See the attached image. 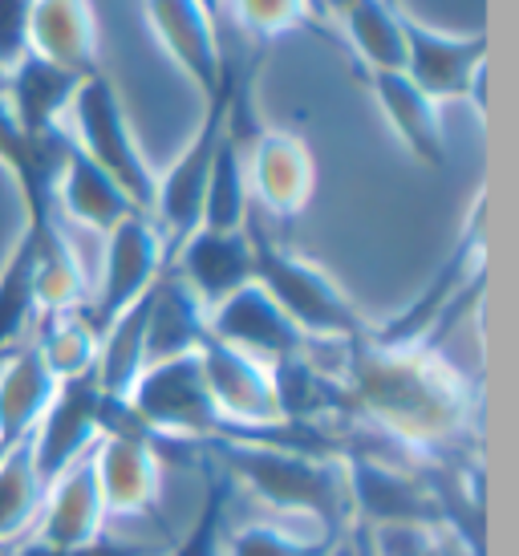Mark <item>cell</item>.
Instances as JSON below:
<instances>
[{
	"mask_svg": "<svg viewBox=\"0 0 519 556\" xmlns=\"http://www.w3.org/2000/svg\"><path fill=\"white\" fill-rule=\"evenodd\" d=\"M341 382L353 415L414 455H458L474 427V390L439 350H385L374 341L345 345Z\"/></svg>",
	"mask_w": 519,
	"mask_h": 556,
	"instance_id": "6da1fadb",
	"label": "cell"
},
{
	"mask_svg": "<svg viewBox=\"0 0 519 556\" xmlns=\"http://www.w3.org/2000/svg\"><path fill=\"white\" fill-rule=\"evenodd\" d=\"M207 459L219 467V476L236 479L280 520L305 525L308 532H321V536H341L350 528L341 459L292 447L280 439H256V434L215 439L207 443Z\"/></svg>",
	"mask_w": 519,
	"mask_h": 556,
	"instance_id": "7a4b0ae2",
	"label": "cell"
},
{
	"mask_svg": "<svg viewBox=\"0 0 519 556\" xmlns=\"http://www.w3.org/2000/svg\"><path fill=\"white\" fill-rule=\"evenodd\" d=\"M252 236V252H256V285L276 301V309L284 313L296 333L308 345H353V341L369 338V321L362 309L350 301V293L325 273L317 261H308L292 248L273 244L268 236Z\"/></svg>",
	"mask_w": 519,
	"mask_h": 556,
	"instance_id": "3957f363",
	"label": "cell"
},
{
	"mask_svg": "<svg viewBox=\"0 0 519 556\" xmlns=\"http://www.w3.org/2000/svg\"><path fill=\"white\" fill-rule=\"evenodd\" d=\"M65 118H69V139H74L77 151L123 187V195L135 203V212L151 216L154 167L147 163V155L138 151V139H135V130H130V118H126L118 86H114L102 70H98V74H86Z\"/></svg>",
	"mask_w": 519,
	"mask_h": 556,
	"instance_id": "277c9868",
	"label": "cell"
},
{
	"mask_svg": "<svg viewBox=\"0 0 519 556\" xmlns=\"http://www.w3.org/2000/svg\"><path fill=\"white\" fill-rule=\"evenodd\" d=\"M126 406L151 431L154 443L163 439V443L207 447L215 439L231 434L224 415L215 410L212 390L203 382L199 350L183 357H167V362H151L126 394Z\"/></svg>",
	"mask_w": 519,
	"mask_h": 556,
	"instance_id": "5b68a950",
	"label": "cell"
},
{
	"mask_svg": "<svg viewBox=\"0 0 519 556\" xmlns=\"http://www.w3.org/2000/svg\"><path fill=\"white\" fill-rule=\"evenodd\" d=\"M231 93H236V78L228 74V81L219 86L215 98H207V110L199 118L195 135L187 139V147L170 159V167L163 175H154V203H151V219L159 236H163V248L167 256L183 244L187 236L199 228L203 219V195H207V179H212V163L215 151H219V139L228 130V110H231Z\"/></svg>",
	"mask_w": 519,
	"mask_h": 556,
	"instance_id": "8992f818",
	"label": "cell"
},
{
	"mask_svg": "<svg viewBox=\"0 0 519 556\" xmlns=\"http://www.w3.org/2000/svg\"><path fill=\"white\" fill-rule=\"evenodd\" d=\"M350 525L369 532H397V528H430L439 532V508L422 471L390 464L382 455H341Z\"/></svg>",
	"mask_w": 519,
	"mask_h": 556,
	"instance_id": "52a82bcc",
	"label": "cell"
},
{
	"mask_svg": "<svg viewBox=\"0 0 519 556\" xmlns=\"http://www.w3.org/2000/svg\"><path fill=\"white\" fill-rule=\"evenodd\" d=\"M406 65L402 74L430 102H471L488 114V37L483 33H443L406 16Z\"/></svg>",
	"mask_w": 519,
	"mask_h": 556,
	"instance_id": "ba28073f",
	"label": "cell"
},
{
	"mask_svg": "<svg viewBox=\"0 0 519 556\" xmlns=\"http://www.w3.org/2000/svg\"><path fill=\"white\" fill-rule=\"evenodd\" d=\"M163 268H167V248H163V236H159L151 216L135 212L123 224H114L106 232L102 280H98L93 305L81 309L86 321L102 333L118 313H126L135 301H142V296L151 293Z\"/></svg>",
	"mask_w": 519,
	"mask_h": 556,
	"instance_id": "9c48e42d",
	"label": "cell"
},
{
	"mask_svg": "<svg viewBox=\"0 0 519 556\" xmlns=\"http://www.w3.org/2000/svg\"><path fill=\"white\" fill-rule=\"evenodd\" d=\"M106 410L110 394L98 387L93 374L58 382V394H53L41 422L29 434L33 467H37L41 483L58 479L65 467H74L77 459L90 455L93 443L106 434Z\"/></svg>",
	"mask_w": 519,
	"mask_h": 556,
	"instance_id": "30bf717a",
	"label": "cell"
},
{
	"mask_svg": "<svg viewBox=\"0 0 519 556\" xmlns=\"http://www.w3.org/2000/svg\"><path fill=\"white\" fill-rule=\"evenodd\" d=\"M199 366H203V382L212 390L215 410L224 415L231 434H260L284 427L273 387V366L212 338L199 345Z\"/></svg>",
	"mask_w": 519,
	"mask_h": 556,
	"instance_id": "8fae6325",
	"label": "cell"
},
{
	"mask_svg": "<svg viewBox=\"0 0 519 556\" xmlns=\"http://www.w3.org/2000/svg\"><path fill=\"white\" fill-rule=\"evenodd\" d=\"M248 200L280 219L301 216L317 187V163L301 135L292 130H256L244 151Z\"/></svg>",
	"mask_w": 519,
	"mask_h": 556,
	"instance_id": "7c38bea8",
	"label": "cell"
},
{
	"mask_svg": "<svg viewBox=\"0 0 519 556\" xmlns=\"http://www.w3.org/2000/svg\"><path fill=\"white\" fill-rule=\"evenodd\" d=\"M142 13L159 49L183 70V78L203 93V102L215 98L231 74L219 49L215 16L203 13L199 0H142Z\"/></svg>",
	"mask_w": 519,
	"mask_h": 556,
	"instance_id": "4fadbf2b",
	"label": "cell"
},
{
	"mask_svg": "<svg viewBox=\"0 0 519 556\" xmlns=\"http://www.w3.org/2000/svg\"><path fill=\"white\" fill-rule=\"evenodd\" d=\"M207 338L256 357L264 366H276L284 357H296L308 350V341L296 333V325L276 309V301L260 289L256 280L207 313Z\"/></svg>",
	"mask_w": 519,
	"mask_h": 556,
	"instance_id": "5bb4252c",
	"label": "cell"
},
{
	"mask_svg": "<svg viewBox=\"0 0 519 556\" xmlns=\"http://www.w3.org/2000/svg\"><path fill=\"white\" fill-rule=\"evenodd\" d=\"M167 268L195 293V301L212 313L219 301L240 293L244 285L256 280V252L252 236L244 232H212L195 228L183 244L167 256Z\"/></svg>",
	"mask_w": 519,
	"mask_h": 556,
	"instance_id": "9a60e30c",
	"label": "cell"
},
{
	"mask_svg": "<svg viewBox=\"0 0 519 556\" xmlns=\"http://www.w3.org/2000/svg\"><path fill=\"white\" fill-rule=\"evenodd\" d=\"M106 504L98 492V476H93V459H77L74 467H65L58 479L46 483L41 495V511L37 525L25 541L49 544V548H77L90 544L106 532Z\"/></svg>",
	"mask_w": 519,
	"mask_h": 556,
	"instance_id": "2e32d148",
	"label": "cell"
},
{
	"mask_svg": "<svg viewBox=\"0 0 519 556\" xmlns=\"http://www.w3.org/2000/svg\"><path fill=\"white\" fill-rule=\"evenodd\" d=\"M98 492L106 516H154L159 508V479L163 451L154 439H98L90 451Z\"/></svg>",
	"mask_w": 519,
	"mask_h": 556,
	"instance_id": "e0dca14e",
	"label": "cell"
},
{
	"mask_svg": "<svg viewBox=\"0 0 519 556\" xmlns=\"http://www.w3.org/2000/svg\"><path fill=\"white\" fill-rule=\"evenodd\" d=\"M81 78L62 70V65L46 62L37 53H25L21 62L0 78V93L13 110L16 126L25 130L29 142H46L65 130V114L74 102Z\"/></svg>",
	"mask_w": 519,
	"mask_h": 556,
	"instance_id": "ac0fdd59",
	"label": "cell"
},
{
	"mask_svg": "<svg viewBox=\"0 0 519 556\" xmlns=\"http://www.w3.org/2000/svg\"><path fill=\"white\" fill-rule=\"evenodd\" d=\"M244 118H248V81H236L231 110H228V130H224L219 151H215L199 228H212V232H244L248 228L252 200H248L244 151H248V142L252 139L244 135Z\"/></svg>",
	"mask_w": 519,
	"mask_h": 556,
	"instance_id": "d6986e66",
	"label": "cell"
},
{
	"mask_svg": "<svg viewBox=\"0 0 519 556\" xmlns=\"http://www.w3.org/2000/svg\"><path fill=\"white\" fill-rule=\"evenodd\" d=\"M53 212H58V219L69 216L81 228L106 236L114 224L135 216V203L126 200L123 187L114 184L102 167H93L90 159L74 147V139L65 135L62 167L53 179Z\"/></svg>",
	"mask_w": 519,
	"mask_h": 556,
	"instance_id": "ffe728a7",
	"label": "cell"
},
{
	"mask_svg": "<svg viewBox=\"0 0 519 556\" xmlns=\"http://www.w3.org/2000/svg\"><path fill=\"white\" fill-rule=\"evenodd\" d=\"M29 53L77 78L98 74V16L90 0H33Z\"/></svg>",
	"mask_w": 519,
	"mask_h": 556,
	"instance_id": "44dd1931",
	"label": "cell"
},
{
	"mask_svg": "<svg viewBox=\"0 0 519 556\" xmlns=\"http://www.w3.org/2000/svg\"><path fill=\"white\" fill-rule=\"evenodd\" d=\"M374 102L382 110V118L397 135V142L410 151L414 163L422 167H446V135L439 118V102H430L402 70L394 74H369Z\"/></svg>",
	"mask_w": 519,
	"mask_h": 556,
	"instance_id": "7402d4cb",
	"label": "cell"
},
{
	"mask_svg": "<svg viewBox=\"0 0 519 556\" xmlns=\"http://www.w3.org/2000/svg\"><path fill=\"white\" fill-rule=\"evenodd\" d=\"M58 394V378L41 362L37 345L21 341L13 354L0 362V447L9 451L25 443L41 422L46 406Z\"/></svg>",
	"mask_w": 519,
	"mask_h": 556,
	"instance_id": "603a6c76",
	"label": "cell"
},
{
	"mask_svg": "<svg viewBox=\"0 0 519 556\" xmlns=\"http://www.w3.org/2000/svg\"><path fill=\"white\" fill-rule=\"evenodd\" d=\"M207 341V309L170 268L159 273L151 289V317H147V366L167 357L195 354Z\"/></svg>",
	"mask_w": 519,
	"mask_h": 556,
	"instance_id": "cb8c5ba5",
	"label": "cell"
},
{
	"mask_svg": "<svg viewBox=\"0 0 519 556\" xmlns=\"http://www.w3.org/2000/svg\"><path fill=\"white\" fill-rule=\"evenodd\" d=\"M29 228V224H21ZM37 236V252H33V301L37 313H81L86 305V268L77 261L74 244L65 240L62 219H49L41 228H29Z\"/></svg>",
	"mask_w": 519,
	"mask_h": 556,
	"instance_id": "d4e9b609",
	"label": "cell"
},
{
	"mask_svg": "<svg viewBox=\"0 0 519 556\" xmlns=\"http://www.w3.org/2000/svg\"><path fill=\"white\" fill-rule=\"evenodd\" d=\"M337 21L366 74H394L406 65V13L397 9V0H350Z\"/></svg>",
	"mask_w": 519,
	"mask_h": 556,
	"instance_id": "484cf974",
	"label": "cell"
},
{
	"mask_svg": "<svg viewBox=\"0 0 519 556\" xmlns=\"http://www.w3.org/2000/svg\"><path fill=\"white\" fill-rule=\"evenodd\" d=\"M147 317H151V293L135 301L126 313L98 333V362H93V378L106 390L110 399H126L138 374L147 370Z\"/></svg>",
	"mask_w": 519,
	"mask_h": 556,
	"instance_id": "4316f807",
	"label": "cell"
},
{
	"mask_svg": "<svg viewBox=\"0 0 519 556\" xmlns=\"http://www.w3.org/2000/svg\"><path fill=\"white\" fill-rule=\"evenodd\" d=\"M33 252H37V236L21 228L9 261L0 264V362L13 354L21 341L33 338L37 325V301H33Z\"/></svg>",
	"mask_w": 519,
	"mask_h": 556,
	"instance_id": "83f0119b",
	"label": "cell"
},
{
	"mask_svg": "<svg viewBox=\"0 0 519 556\" xmlns=\"http://www.w3.org/2000/svg\"><path fill=\"white\" fill-rule=\"evenodd\" d=\"M46 483L33 467L29 439L0 455V548H13L33 532Z\"/></svg>",
	"mask_w": 519,
	"mask_h": 556,
	"instance_id": "f1b7e54d",
	"label": "cell"
},
{
	"mask_svg": "<svg viewBox=\"0 0 519 556\" xmlns=\"http://www.w3.org/2000/svg\"><path fill=\"white\" fill-rule=\"evenodd\" d=\"M33 345H37V354H41V362H46L58 382L86 378V374H93V362H98V329L86 321V313L37 317Z\"/></svg>",
	"mask_w": 519,
	"mask_h": 556,
	"instance_id": "f546056e",
	"label": "cell"
},
{
	"mask_svg": "<svg viewBox=\"0 0 519 556\" xmlns=\"http://www.w3.org/2000/svg\"><path fill=\"white\" fill-rule=\"evenodd\" d=\"M333 541L337 536L292 532L289 525H244L224 541V556H329Z\"/></svg>",
	"mask_w": 519,
	"mask_h": 556,
	"instance_id": "4dcf8cb0",
	"label": "cell"
},
{
	"mask_svg": "<svg viewBox=\"0 0 519 556\" xmlns=\"http://www.w3.org/2000/svg\"><path fill=\"white\" fill-rule=\"evenodd\" d=\"M236 21L252 33L256 41H273L280 33L301 29L313 13V0H228Z\"/></svg>",
	"mask_w": 519,
	"mask_h": 556,
	"instance_id": "1f68e13d",
	"label": "cell"
},
{
	"mask_svg": "<svg viewBox=\"0 0 519 556\" xmlns=\"http://www.w3.org/2000/svg\"><path fill=\"white\" fill-rule=\"evenodd\" d=\"M33 0H0V78L29 53Z\"/></svg>",
	"mask_w": 519,
	"mask_h": 556,
	"instance_id": "d6a6232c",
	"label": "cell"
},
{
	"mask_svg": "<svg viewBox=\"0 0 519 556\" xmlns=\"http://www.w3.org/2000/svg\"><path fill=\"white\" fill-rule=\"evenodd\" d=\"M9 556H163L159 548H147V544H130V541H114V536H98L90 544H77V548H49V544L37 541H21L9 548Z\"/></svg>",
	"mask_w": 519,
	"mask_h": 556,
	"instance_id": "836d02e7",
	"label": "cell"
},
{
	"mask_svg": "<svg viewBox=\"0 0 519 556\" xmlns=\"http://www.w3.org/2000/svg\"><path fill=\"white\" fill-rule=\"evenodd\" d=\"M199 4H203V13L215 16V21H219V16H224V9H228V0H199Z\"/></svg>",
	"mask_w": 519,
	"mask_h": 556,
	"instance_id": "e575fe53",
	"label": "cell"
},
{
	"mask_svg": "<svg viewBox=\"0 0 519 556\" xmlns=\"http://www.w3.org/2000/svg\"><path fill=\"white\" fill-rule=\"evenodd\" d=\"M0 556H9V548H0Z\"/></svg>",
	"mask_w": 519,
	"mask_h": 556,
	"instance_id": "d590c367",
	"label": "cell"
},
{
	"mask_svg": "<svg viewBox=\"0 0 519 556\" xmlns=\"http://www.w3.org/2000/svg\"><path fill=\"white\" fill-rule=\"evenodd\" d=\"M0 455H4V447H0Z\"/></svg>",
	"mask_w": 519,
	"mask_h": 556,
	"instance_id": "8d00e7d4",
	"label": "cell"
}]
</instances>
